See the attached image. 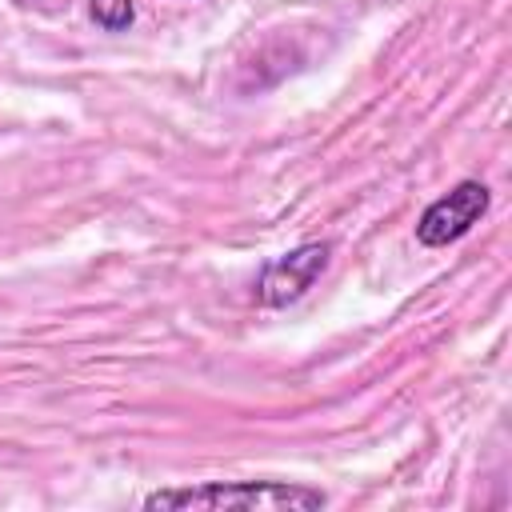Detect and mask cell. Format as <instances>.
Instances as JSON below:
<instances>
[{"label": "cell", "instance_id": "obj_1", "mask_svg": "<svg viewBox=\"0 0 512 512\" xmlns=\"http://www.w3.org/2000/svg\"><path fill=\"white\" fill-rule=\"evenodd\" d=\"M328 496L300 484H272V480H244V484H200V488H164L144 500V508H256V512H284V508H324Z\"/></svg>", "mask_w": 512, "mask_h": 512}, {"label": "cell", "instance_id": "obj_2", "mask_svg": "<svg viewBox=\"0 0 512 512\" xmlns=\"http://www.w3.org/2000/svg\"><path fill=\"white\" fill-rule=\"evenodd\" d=\"M488 212V188L480 180H460L448 196L432 200L416 220V240L428 248H444L460 240L480 216Z\"/></svg>", "mask_w": 512, "mask_h": 512}, {"label": "cell", "instance_id": "obj_3", "mask_svg": "<svg viewBox=\"0 0 512 512\" xmlns=\"http://www.w3.org/2000/svg\"><path fill=\"white\" fill-rule=\"evenodd\" d=\"M328 252H332L328 244H300V248L284 252L280 260L264 264V272H260V280H256V296H260V304H268V308H284V304L300 300V296L316 284V276L324 272Z\"/></svg>", "mask_w": 512, "mask_h": 512}, {"label": "cell", "instance_id": "obj_4", "mask_svg": "<svg viewBox=\"0 0 512 512\" xmlns=\"http://www.w3.org/2000/svg\"><path fill=\"white\" fill-rule=\"evenodd\" d=\"M88 8H92V20L100 24V28H108V32H124L128 24H132V0H88Z\"/></svg>", "mask_w": 512, "mask_h": 512}]
</instances>
